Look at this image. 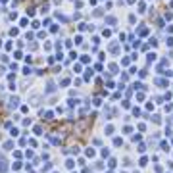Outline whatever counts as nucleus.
<instances>
[{
  "label": "nucleus",
  "instance_id": "obj_1",
  "mask_svg": "<svg viewBox=\"0 0 173 173\" xmlns=\"http://www.w3.org/2000/svg\"><path fill=\"white\" fill-rule=\"evenodd\" d=\"M10 102H12V104H10V106H12V108H15V106H18V102H19V100H18V98L14 96V98H12V100H10Z\"/></svg>",
  "mask_w": 173,
  "mask_h": 173
},
{
  "label": "nucleus",
  "instance_id": "obj_2",
  "mask_svg": "<svg viewBox=\"0 0 173 173\" xmlns=\"http://www.w3.org/2000/svg\"><path fill=\"white\" fill-rule=\"evenodd\" d=\"M12 146H14V143H12V140H8V143H4V148H6V150H10Z\"/></svg>",
  "mask_w": 173,
  "mask_h": 173
}]
</instances>
